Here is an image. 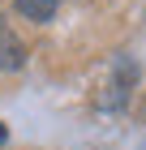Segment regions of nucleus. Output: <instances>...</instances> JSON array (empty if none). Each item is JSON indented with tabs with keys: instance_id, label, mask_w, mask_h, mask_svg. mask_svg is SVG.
<instances>
[{
	"instance_id": "obj_1",
	"label": "nucleus",
	"mask_w": 146,
	"mask_h": 150,
	"mask_svg": "<svg viewBox=\"0 0 146 150\" xmlns=\"http://www.w3.org/2000/svg\"><path fill=\"white\" fill-rule=\"evenodd\" d=\"M26 64V47L13 39L9 26H0V69H22Z\"/></svg>"
},
{
	"instance_id": "obj_2",
	"label": "nucleus",
	"mask_w": 146,
	"mask_h": 150,
	"mask_svg": "<svg viewBox=\"0 0 146 150\" xmlns=\"http://www.w3.org/2000/svg\"><path fill=\"white\" fill-rule=\"evenodd\" d=\"M60 0H17V13L22 17H30V22H47L52 13H56Z\"/></svg>"
},
{
	"instance_id": "obj_3",
	"label": "nucleus",
	"mask_w": 146,
	"mask_h": 150,
	"mask_svg": "<svg viewBox=\"0 0 146 150\" xmlns=\"http://www.w3.org/2000/svg\"><path fill=\"white\" fill-rule=\"evenodd\" d=\"M4 137H9V129H4V125H0V146H4Z\"/></svg>"
}]
</instances>
